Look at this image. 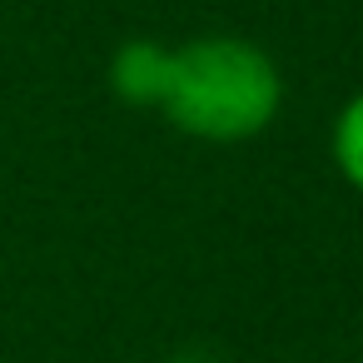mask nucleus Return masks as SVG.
I'll return each instance as SVG.
<instances>
[{
  "mask_svg": "<svg viewBox=\"0 0 363 363\" xmlns=\"http://www.w3.org/2000/svg\"><path fill=\"white\" fill-rule=\"evenodd\" d=\"M169 363H219V358H214L209 348H179V353H174Z\"/></svg>",
  "mask_w": 363,
  "mask_h": 363,
  "instance_id": "nucleus-3",
  "label": "nucleus"
},
{
  "mask_svg": "<svg viewBox=\"0 0 363 363\" xmlns=\"http://www.w3.org/2000/svg\"><path fill=\"white\" fill-rule=\"evenodd\" d=\"M110 90L120 105L160 110L179 135L204 145H244L284 105L274 55L244 35H194L179 45L125 40L110 55Z\"/></svg>",
  "mask_w": 363,
  "mask_h": 363,
  "instance_id": "nucleus-1",
  "label": "nucleus"
},
{
  "mask_svg": "<svg viewBox=\"0 0 363 363\" xmlns=\"http://www.w3.org/2000/svg\"><path fill=\"white\" fill-rule=\"evenodd\" d=\"M328 150H333V169L343 174V184L363 194V90H353L343 100L333 135H328Z\"/></svg>",
  "mask_w": 363,
  "mask_h": 363,
  "instance_id": "nucleus-2",
  "label": "nucleus"
}]
</instances>
